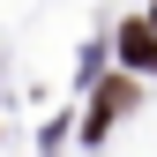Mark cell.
I'll use <instances>...</instances> for the list:
<instances>
[{
  "label": "cell",
  "mask_w": 157,
  "mask_h": 157,
  "mask_svg": "<svg viewBox=\"0 0 157 157\" xmlns=\"http://www.w3.org/2000/svg\"><path fill=\"white\" fill-rule=\"evenodd\" d=\"M120 52H127L135 67H157V30H142V23H127V30H120Z\"/></svg>",
  "instance_id": "obj_1"
},
{
  "label": "cell",
  "mask_w": 157,
  "mask_h": 157,
  "mask_svg": "<svg viewBox=\"0 0 157 157\" xmlns=\"http://www.w3.org/2000/svg\"><path fill=\"white\" fill-rule=\"evenodd\" d=\"M150 23H157V15H150Z\"/></svg>",
  "instance_id": "obj_2"
}]
</instances>
